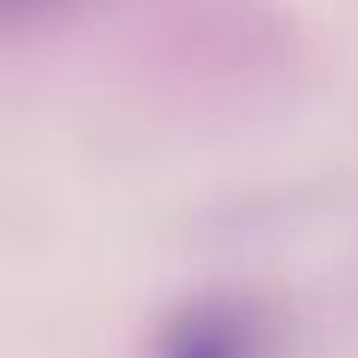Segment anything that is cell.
<instances>
[{
    "label": "cell",
    "instance_id": "cell-2",
    "mask_svg": "<svg viewBox=\"0 0 358 358\" xmlns=\"http://www.w3.org/2000/svg\"><path fill=\"white\" fill-rule=\"evenodd\" d=\"M48 6H54V0H6V13H13V18H24V13H48Z\"/></svg>",
    "mask_w": 358,
    "mask_h": 358
},
{
    "label": "cell",
    "instance_id": "cell-1",
    "mask_svg": "<svg viewBox=\"0 0 358 358\" xmlns=\"http://www.w3.org/2000/svg\"><path fill=\"white\" fill-rule=\"evenodd\" d=\"M150 358H275V322L251 299H197L162 329Z\"/></svg>",
    "mask_w": 358,
    "mask_h": 358
}]
</instances>
